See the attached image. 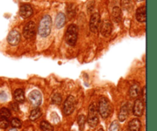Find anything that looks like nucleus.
<instances>
[{"mask_svg": "<svg viewBox=\"0 0 157 131\" xmlns=\"http://www.w3.org/2000/svg\"><path fill=\"white\" fill-rule=\"evenodd\" d=\"M100 27V16L99 13L96 12L91 15L90 20V30L93 33H97Z\"/></svg>", "mask_w": 157, "mask_h": 131, "instance_id": "obj_6", "label": "nucleus"}, {"mask_svg": "<svg viewBox=\"0 0 157 131\" xmlns=\"http://www.w3.org/2000/svg\"><path fill=\"white\" fill-rule=\"evenodd\" d=\"M138 1H142V0H138Z\"/></svg>", "mask_w": 157, "mask_h": 131, "instance_id": "obj_32", "label": "nucleus"}, {"mask_svg": "<svg viewBox=\"0 0 157 131\" xmlns=\"http://www.w3.org/2000/svg\"><path fill=\"white\" fill-rule=\"evenodd\" d=\"M0 99L2 101H5L7 99V95L4 91H0Z\"/></svg>", "mask_w": 157, "mask_h": 131, "instance_id": "obj_28", "label": "nucleus"}, {"mask_svg": "<svg viewBox=\"0 0 157 131\" xmlns=\"http://www.w3.org/2000/svg\"><path fill=\"white\" fill-rule=\"evenodd\" d=\"M32 14H33V9L29 4H24L20 7L19 15L22 18H28L31 17Z\"/></svg>", "mask_w": 157, "mask_h": 131, "instance_id": "obj_10", "label": "nucleus"}, {"mask_svg": "<svg viewBox=\"0 0 157 131\" xmlns=\"http://www.w3.org/2000/svg\"><path fill=\"white\" fill-rule=\"evenodd\" d=\"M136 18H137V20L140 22L146 21V6H142L137 8V11H136Z\"/></svg>", "mask_w": 157, "mask_h": 131, "instance_id": "obj_13", "label": "nucleus"}, {"mask_svg": "<svg viewBox=\"0 0 157 131\" xmlns=\"http://www.w3.org/2000/svg\"><path fill=\"white\" fill-rule=\"evenodd\" d=\"M20 33L16 30L12 31L7 37V41L12 46H16L17 44H19V43L20 42Z\"/></svg>", "mask_w": 157, "mask_h": 131, "instance_id": "obj_9", "label": "nucleus"}, {"mask_svg": "<svg viewBox=\"0 0 157 131\" xmlns=\"http://www.w3.org/2000/svg\"><path fill=\"white\" fill-rule=\"evenodd\" d=\"M98 131H103V129H100Z\"/></svg>", "mask_w": 157, "mask_h": 131, "instance_id": "obj_31", "label": "nucleus"}, {"mask_svg": "<svg viewBox=\"0 0 157 131\" xmlns=\"http://www.w3.org/2000/svg\"><path fill=\"white\" fill-rule=\"evenodd\" d=\"M41 109L38 108V107H37V108L34 109L33 111L31 112V114H30V120H38V118H39L41 116Z\"/></svg>", "mask_w": 157, "mask_h": 131, "instance_id": "obj_20", "label": "nucleus"}, {"mask_svg": "<svg viewBox=\"0 0 157 131\" xmlns=\"http://www.w3.org/2000/svg\"><path fill=\"white\" fill-rule=\"evenodd\" d=\"M112 17L116 22H119L121 20V10L119 7H114L112 11Z\"/></svg>", "mask_w": 157, "mask_h": 131, "instance_id": "obj_19", "label": "nucleus"}, {"mask_svg": "<svg viewBox=\"0 0 157 131\" xmlns=\"http://www.w3.org/2000/svg\"><path fill=\"white\" fill-rule=\"evenodd\" d=\"M120 130V124L117 121H113L110 126L109 131H119Z\"/></svg>", "mask_w": 157, "mask_h": 131, "instance_id": "obj_26", "label": "nucleus"}, {"mask_svg": "<svg viewBox=\"0 0 157 131\" xmlns=\"http://www.w3.org/2000/svg\"><path fill=\"white\" fill-rule=\"evenodd\" d=\"M14 98L17 102H23L25 101V93L22 89H16L14 92Z\"/></svg>", "mask_w": 157, "mask_h": 131, "instance_id": "obj_17", "label": "nucleus"}, {"mask_svg": "<svg viewBox=\"0 0 157 131\" xmlns=\"http://www.w3.org/2000/svg\"><path fill=\"white\" fill-rule=\"evenodd\" d=\"M11 124L13 127L16 128V129H17V128L21 127V126H22V122H21V120H19V119L14 118L12 120Z\"/></svg>", "mask_w": 157, "mask_h": 131, "instance_id": "obj_27", "label": "nucleus"}, {"mask_svg": "<svg viewBox=\"0 0 157 131\" xmlns=\"http://www.w3.org/2000/svg\"><path fill=\"white\" fill-rule=\"evenodd\" d=\"M10 116H11V113L8 108L2 107V108L0 109V117L8 119L9 117H10Z\"/></svg>", "mask_w": 157, "mask_h": 131, "instance_id": "obj_22", "label": "nucleus"}, {"mask_svg": "<svg viewBox=\"0 0 157 131\" xmlns=\"http://www.w3.org/2000/svg\"><path fill=\"white\" fill-rule=\"evenodd\" d=\"M127 131H129V130H127Z\"/></svg>", "mask_w": 157, "mask_h": 131, "instance_id": "obj_33", "label": "nucleus"}, {"mask_svg": "<svg viewBox=\"0 0 157 131\" xmlns=\"http://www.w3.org/2000/svg\"><path fill=\"white\" fill-rule=\"evenodd\" d=\"M36 29H35V24L33 21H29L25 25L23 29V36L26 39H32L35 37Z\"/></svg>", "mask_w": 157, "mask_h": 131, "instance_id": "obj_7", "label": "nucleus"}, {"mask_svg": "<svg viewBox=\"0 0 157 131\" xmlns=\"http://www.w3.org/2000/svg\"><path fill=\"white\" fill-rule=\"evenodd\" d=\"M133 114L137 117H140L143 115V111H144V105H143V101L140 99L136 100L134 105H133Z\"/></svg>", "mask_w": 157, "mask_h": 131, "instance_id": "obj_12", "label": "nucleus"}, {"mask_svg": "<svg viewBox=\"0 0 157 131\" xmlns=\"http://www.w3.org/2000/svg\"><path fill=\"white\" fill-rule=\"evenodd\" d=\"M85 121H86V117L84 115H80L79 117H78V125L80 126V129L82 130L83 128H84V124H85Z\"/></svg>", "mask_w": 157, "mask_h": 131, "instance_id": "obj_25", "label": "nucleus"}, {"mask_svg": "<svg viewBox=\"0 0 157 131\" xmlns=\"http://www.w3.org/2000/svg\"><path fill=\"white\" fill-rule=\"evenodd\" d=\"M141 123L139 119H133L129 123V131H140Z\"/></svg>", "mask_w": 157, "mask_h": 131, "instance_id": "obj_14", "label": "nucleus"}, {"mask_svg": "<svg viewBox=\"0 0 157 131\" xmlns=\"http://www.w3.org/2000/svg\"><path fill=\"white\" fill-rule=\"evenodd\" d=\"M75 105H76L75 98L72 95L68 96L64 104V113L66 115H70L71 114L73 113L75 108Z\"/></svg>", "mask_w": 157, "mask_h": 131, "instance_id": "obj_5", "label": "nucleus"}, {"mask_svg": "<svg viewBox=\"0 0 157 131\" xmlns=\"http://www.w3.org/2000/svg\"><path fill=\"white\" fill-rule=\"evenodd\" d=\"M142 92H143V100H144L145 102H146V87H144V88H143V90H142Z\"/></svg>", "mask_w": 157, "mask_h": 131, "instance_id": "obj_29", "label": "nucleus"}, {"mask_svg": "<svg viewBox=\"0 0 157 131\" xmlns=\"http://www.w3.org/2000/svg\"><path fill=\"white\" fill-rule=\"evenodd\" d=\"M97 112H98V107L96 103H92L89 107V112H88V121L89 125L91 127H95L99 122L98 116H97Z\"/></svg>", "mask_w": 157, "mask_h": 131, "instance_id": "obj_3", "label": "nucleus"}, {"mask_svg": "<svg viewBox=\"0 0 157 131\" xmlns=\"http://www.w3.org/2000/svg\"><path fill=\"white\" fill-rule=\"evenodd\" d=\"M65 21H66V17H65V14H63L61 12L58 13L55 19L56 27L58 28H61L65 25Z\"/></svg>", "mask_w": 157, "mask_h": 131, "instance_id": "obj_16", "label": "nucleus"}, {"mask_svg": "<svg viewBox=\"0 0 157 131\" xmlns=\"http://www.w3.org/2000/svg\"><path fill=\"white\" fill-rule=\"evenodd\" d=\"M62 101L61 95L60 94H54L52 97V102L55 104H60Z\"/></svg>", "mask_w": 157, "mask_h": 131, "instance_id": "obj_24", "label": "nucleus"}, {"mask_svg": "<svg viewBox=\"0 0 157 131\" xmlns=\"http://www.w3.org/2000/svg\"><path fill=\"white\" fill-rule=\"evenodd\" d=\"M40 127L43 131H53L54 128H53L52 125L49 123L47 121H42L40 124Z\"/></svg>", "mask_w": 157, "mask_h": 131, "instance_id": "obj_21", "label": "nucleus"}, {"mask_svg": "<svg viewBox=\"0 0 157 131\" xmlns=\"http://www.w3.org/2000/svg\"><path fill=\"white\" fill-rule=\"evenodd\" d=\"M140 88L139 84H133L130 89V95L132 98H137L140 95Z\"/></svg>", "mask_w": 157, "mask_h": 131, "instance_id": "obj_15", "label": "nucleus"}, {"mask_svg": "<svg viewBox=\"0 0 157 131\" xmlns=\"http://www.w3.org/2000/svg\"><path fill=\"white\" fill-rule=\"evenodd\" d=\"M78 39V28L75 25H71L65 34V41L70 46H75Z\"/></svg>", "mask_w": 157, "mask_h": 131, "instance_id": "obj_2", "label": "nucleus"}, {"mask_svg": "<svg viewBox=\"0 0 157 131\" xmlns=\"http://www.w3.org/2000/svg\"><path fill=\"white\" fill-rule=\"evenodd\" d=\"M127 116H128V107H127V105L122 106L120 111L119 116H118L120 121L124 122L127 119Z\"/></svg>", "mask_w": 157, "mask_h": 131, "instance_id": "obj_18", "label": "nucleus"}, {"mask_svg": "<svg viewBox=\"0 0 157 131\" xmlns=\"http://www.w3.org/2000/svg\"><path fill=\"white\" fill-rule=\"evenodd\" d=\"M29 99L32 105L35 107H38L41 104V101H42V96L38 90H33L29 93Z\"/></svg>", "mask_w": 157, "mask_h": 131, "instance_id": "obj_8", "label": "nucleus"}, {"mask_svg": "<svg viewBox=\"0 0 157 131\" xmlns=\"http://www.w3.org/2000/svg\"><path fill=\"white\" fill-rule=\"evenodd\" d=\"M112 31V25L108 20H104L100 25V32L103 37H108Z\"/></svg>", "mask_w": 157, "mask_h": 131, "instance_id": "obj_11", "label": "nucleus"}, {"mask_svg": "<svg viewBox=\"0 0 157 131\" xmlns=\"http://www.w3.org/2000/svg\"><path fill=\"white\" fill-rule=\"evenodd\" d=\"M9 120L8 119L4 117H0V129H5L9 126Z\"/></svg>", "mask_w": 157, "mask_h": 131, "instance_id": "obj_23", "label": "nucleus"}, {"mask_svg": "<svg viewBox=\"0 0 157 131\" xmlns=\"http://www.w3.org/2000/svg\"><path fill=\"white\" fill-rule=\"evenodd\" d=\"M9 131H18V130L16 129V128H12V129H9Z\"/></svg>", "mask_w": 157, "mask_h": 131, "instance_id": "obj_30", "label": "nucleus"}, {"mask_svg": "<svg viewBox=\"0 0 157 131\" xmlns=\"http://www.w3.org/2000/svg\"><path fill=\"white\" fill-rule=\"evenodd\" d=\"M52 21L49 15H44L40 21L38 26V34L42 38H47L51 33Z\"/></svg>", "mask_w": 157, "mask_h": 131, "instance_id": "obj_1", "label": "nucleus"}, {"mask_svg": "<svg viewBox=\"0 0 157 131\" xmlns=\"http://www.w3.org/2000/svg\"><path fill=\"white\" fill-rule=\"evenodd\" d=\"M98 111L103 118H106L110 116L111 112V106L109 101L104 97L100 98L99 101Z\"/></svg>", "mask_w": 157, "mask_h": 131, "instance_id": "obj_4", "label": "nucleus"}]
</instances>
